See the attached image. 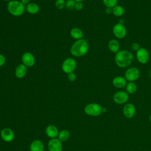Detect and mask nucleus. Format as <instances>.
<instances>
[{
  "mask_svg": "<svg viewBox=\"0 0 151 151\" xmlns=\"http://www.w3.org/2000/svg\"><path fill=\"white\" fill-rule=\"evenodd\" d=\"M113 33L118 39H122L126 37L127 30L123 24L117 23L115 24L113 28Z\"/></svg>",
  "mask_w": 151,
  "mask_h": 151,
  "instance_id": "7",
  "label": "nucleus"
},
{
  "mask_svg": "<svg viewBox=\"0 0 151 151\" xmlns=\"http://www.w3.org/2000/svg\"><path fill=\"white\" fill-rule=\"evenodd\" d=\"M55 6L58 9H62L65 8V0H56L55 2Z\"/></svg>",
  "mask_w": 151,
  "mask_h": 151,
  "instance_id": "26",
  "label": "nucleus"
},
{
  "mask_svg": "<svg viewBox=\"0 0 151 151\" xmlns=\"http://www.w3.org/2000/svg\"><path fill=\"white\" fill-rule=\"evenodd\" d=\"M58 138L51 139L48 143V149L49 151H62L63 145Z\"/></svg>",
  "mask_w": 151,
  "mask_h": 151,
  "instance_id": "11",
  "label": "nucleus"
},
{
  "mask_svg": "<svg viewBox=\"0 0 151 151\" xmlns=\"http://www.w3.org/2000/svg\"><path fill=\"white\" fill-rule=\"evenodd\" d=\"M140 76V70L137 67H130L127 68L124 74V77L127 81L133 82L137 80Z\"/></svg>",
  "mask_w": 151,
  "mask_h": 151,
  "instance_id": "6",
  "label": "nucleus"
},
{
  "mask_svg": "<svg viewBox=\"0 0 151 151\" xmlns=\"http://www.w3.org/2000/svg\"><path fill=\"white\" fill-rule=\"evenodd\" d=\"M131 48H132V49L133 50L137 51L138 50L140 49V45H139V43H137V42H134V43H133V44H132Z\"/></svg>",
  "mask_w": 151,
  "mask_h": 151,
  "instance_id": "29",
  "label": "nucleus"
},
{
  "mask_svg": "<svg viewBox=\"0 0 151 151\" xmlns=\"http://www.w3.org/2000/svg\"><path fill=\"white\" fill-rule=\"evenodd\" d=\"M76 1L74 0H67L65 1V8H66L67 9L72 10L74 9L75 5H76Z\"/></svg>",
  "mask_w": 151,
  "mask_h": 151,
  "instance_id": "25",
  "label": "nucleus"
},
{
  "mask_svg": "<svg viewBox=\"0 0 151 151\" xmlns=\"http://www.w3.org/2000/svg\"><path fill=\"white\" fill-rule=\"evenodd\" d=\"M76 2H83V1H85V0H74Z\"/></svg>",
  "mask_w": 151,
  "mask_h": 151,
  "instance_id": "34",
  "label": "nucleus"
},
{
  "mask_svg": "<svg viewBox=\"0 0 151 151\" xmlns=\"http://www.w3.org/2000/svg\"><path fill=\"white\" fill-rule=\"evenodd\" d=\"M70 137V133L67 130L64 129L59 132L58 135V139L61 142H65Z\"/></svg>",
  "mask_w": 151,
  "mask_h": 151,
  "instance_id": "22",
  "label": "nucleus"
},
{
  "mask_svg": "<svg viewBox=\"0 0 151 151\" xmlns=\"http://www.w3.org/2000/svg\"><path fill=\"white\" fill-rule=\"evenodd\" d=\"M7 10L10 14L14 17L22 15L25 11V6L21 1L12 0L7 4Z\"/></svg>",
  "mask_w": 151,
  "mask_h": 151,
  "instance_id": "3",
  "label": "nucleus"
},
{
  "mask_svg": "<svg viewBox=\"0 0 151 151\" xmlns=\"http://www.w3.org/2000/svg\"><path fill=\"white\" fill-rule=\"evenodd\" d=\"M83 8V4L81 2H76L74 9L77 11H81Z\"/></svg>",
  "mask_w": 151,
  "mask_h": 151,
  "instance_id": "28",
  "label": "nucleus"
},
{
  "mask_svg": "<svg viewBox=\"0 0 151 151\" xmlns=\"http://www.w3.org/2000/svg\"><path fill=\"white\" fill-rule=\"evenodd\" d=\"M106 111H107L106 108H105V107L103 108V109H102V113H105Z\"/></svg>",
  "mask_w": 151,
  "mask_h": 151,
  "instance_id": "33",
  "label": "nucleus"
},
{
  "mask_svg": "<svg viewBox=\"0 0 151 151\" xmlns=\"http://www.w3.org/2000/svg\"><path fill=\"white\" fill-rule=\"evenodd\" d=\"M25 10L28 14L34 15L39 12L40 6L36 3L30 2L27 5L25 6Z\"/></svg>",
  "mask_w": 151,
  "mask_h": 151,
  "instance_id": "18",
  "label": "nucleus"
},
{
  "mask_svg": "<svg viewBox=\"0 0 151 151\" xmlns=\"http://www.w3.org/2000/svg\"><path fill=\"white\" fill-rule=\"evenodd\" d=\"M21 60L22 64H24L27 67H31L35 63V57L30 52H24L21 57Z\"/></svg>",
  "mask_w": 151,
  "mask_h": 151,
  "instance_id": "10",
  "label": "nucleus"
},
{
  "mask_svg": "<svg viewBox=\"0 0 151 151\" xmlns=\"http://www.w3.org/2000/svg\"><path fill=\"white\" fill-rule=\"evenodd\" d=\"M70 36L73 39L76 40L82 39L84 35L83 31L80 28L77 27H74L72 28L70 31Z\"/></svg>",
  "mask_w": 151,
  "mask_h": 151,
  "instance_id": "19",
  "label": "nucleus"
},
{
  "mask_svg": "<svg viewBox=\"0 0 151 151\" xmlns=\"http://www.w3.org/2000/svg\"><path fill=\"white\" fill-rule=\"evenodd\" d=\"M105 12L107 14H110L112 13V8H108V7H106V9H105Z\"/></svg>",
  "mask_w": 151,
  "mask_h": 151,
  "instance_id": "31",
  "label": "nucleus"
},
{
  "mask_svg": "<svg viewBox=\"0 0 151 151\" xmlns=\"http://www.w3.org/2000/svg\"><path fill=\"white\" fill-rule=\"evenodd\" d=\"M2 1H8V2H9V1H12V0H2Z\"/></svg>",
  "mask_w": 151,
  "mask_h": 151,
  "instance_id": "36",
  "label": "nucleus"
},
{
  "mask_svg": "<svg viewBox=\"0 0 151 151\" xmlns=\"http://www.w3.org/2000/svg\"><path fill=\"white\" fill-rule=\"evenodd\" d=\"M76 61L73 58H67L64 60L61 65L62 70L66 74L74 71L76 68Z\"/></svg>",
  "mask_w": 151,
  "mask_h": 151,
  "instance_id": "5",
  "label": "nucleus"
},
{
  "mask_svg": "<svg viewBox=\"0 0 151 151\" xmlns=\"http://www.w3.org/2000/svg\"><path fill=\"white\" fill-rule=\"evenodd\" d=\"M0 135L1 139L6 142H10L12 141L15 137V134L13 130L8 127L4 128L1 131Z\"/></svg>",
  "mask_w": 151,
  "mask_h": 151,
  "instance_id": "12",
  "label": "nucleus"
},
{
  "mask_svg": "<svg viewBox=\"0 0 151 151\" xmlns=\"http://www.w3.org/2000/svg\"><path fill=\"white\" fill-rule=\"evenodd\" d=\"M112 84L115 87L122 88L126 87L127 84V80L124 77L117 76L113 79Z\"/></svg>",
  "mask_w": 151,
  "mask_h": 151,
  "instance_id": "15",
  "label": "nucleus"
},
{
  "mask_svg": "<svg viewBox=\"0 0 151 151\" xmlns=\"http://www.w3.org/2000/svg\"><path fill=\"white\" fill-rule=\"evenodd\" d=\"M126 90L128 94H133L137 90V86L133 82H129L126 86Z\"/></svg>",
  "mask_w": 151,
  "mask_h": 151,
  "instance_id": "23",
  "label": "nucleus"
},
{
  "mask_svg": "<svg viewBox=\"0 0 151 151\" xmlns=\"http://www.w3.org/2000/svg\"><path fill=\"white\" fill-rule=\"evenodd\" d=\"M149 75L151 77V69H150L149 71Z\"/></svg>",
  "mask_w": 151,
  "mask_h": 151,
  "instance_id": "35",
  "label": "nucleus"
},
{
  "mask_svg": "<svg viewBox=\"0 0 151 151\" xmlns=\"http://www.w3.org/2000/svg\"><path fill=\"white\" fill-rule=\"evenodd\" d=\"M42 1H48V0H42Z\"/></svg>",
  "mask_w": 151,
  "mask_h": 151,
  "instance_id": "38",
  "label": "nucleus"
},
{
  "mask_svg": "<svg viewBox=\"0 0 151 151\" xmlns=\"http://www.w3.org/2000/svg\"><path fill=\"white\" fill-rule=\"evenodd\" d=\"M117 2L118 0H103V3L106 7L111 8L117 5Z\"/></svg>",
  "mask_w": 151,
  "mask_h": 151,
  "instance_id": "24",
  "label": "nucleus"
},
{
  "mask_svg": "<svg viewBox=\"0 0 151 151\" xmlns=\"http://www.w3.org/2000/svg\"><path fill=\"white\" fill-rule=\"evenodd\" d=\"M30 1L31 0H21V2L25 6L27 5L28 4L30 3Z\"/></svg>",
  "mask_w": 151,
  "mask_h": 151,
  "instance_id": "32",
  "label": "nucleus"
},
{
  "mask_svg": "<svg viewBox=\"0 0 151 151\" xmlns=\"http://www.w3.org/2000/svg\"><path fill=\"white\" fill-rule=\"evenodd\" d=\"M6 62V58L5 56L1 54H0V67L3 66Z\"/></svg>",
  "mask_w": 151,
  "mask_h": 151,
  "instance_id": "30",
  "label": "nucleus"
},
{
  "mask_svg": "<svg viewBox=\"0 0 151 151\" xmlns=\"http://www.w3.org/2000/svg\"><path fill=\"white\" fill-rule=\"evenodd\" d=\"M129 97V94L126 91H119L113 95V99L116 104H123L128 101Z\"/></svg>",
  "mask_w": 151,
  "mask_h": 151,
  "instance_id": "8",
  "label": "nucleus"
},
{
  "mask_svg": "<svg viewBox=\"0 0 151 151\" xmlns=\"http://www.w3.org/2000/svg\"><path fill=\"white\" fill-rule=\"evenodd\" d=\"M136 58L140 63L146 64L149 60V53L146 48L140 47V49L136 51Z\"/></svg>",
  "mask_w": 151,
  "mask_h": 151,
  "instance_id": "9",
  "label": "nucleus"
},
{
  "mask_svg": "<svg viewBox=\"0 0 151 151\" xmlns=\"http://www.w3.org/2000/svg\"><path fill=\"white\" fill-rule=\"evenodd\" d=\"M45 133L48 137L54 139L58 137L59 131L56 126L54 125H49L46 127Z\"/></svg>",
  "mask_w": 151,
  "mask_h": 151,
  "instance_id": "16",
  "label": "nucleus"
},
{
  "mask_svg": "<svg viewBox=\"0 0 151 151\" xmlns=\"http://www.w3.org/2000/svg\"><path fill=\"white\" fill-rule=\"evenodd\" d=\"M115 63L120 68H126L129 66L134 60L133 54L127 50H119L115 55Z\"/></svg>",
  "mask_w": 151,
  "mask_h": 151,
  "instance_id": "2",
  "label": "nucleus"
},
{
  "mask_svg": "<svg viewBox=\"0 0 151 151\" xmlns=\"http://www.w3.org/2000/svg\"><path fill=\"white\" fill-rule=\"evenodd\" d=\"M108 48L111 52L113 53H117L119 51L120 44L117 40L115 39H111L108 42Z\"/></svg>",
  "mask_w": 151,
  "mask_h": 151,
  "instance_id": "20",
  "label": "nucleus"
},
{
  "mask_svg": "<svg viewBox=\"0 0 151 151\" xmlns=\"http://www.w3.org/2000/svg\"><path fill=\"white\" fill-rule=\"evenodd\" d=\"M29 149L30 151H44V146L41 140H34L31 142Z\"/></svg>",
  "mask_w": 151,
  "mask_h": 151,
  "instance_id": "17",
  "label": "nucleus"
},
{
  "mask_svg": "<svg viewBox=\"0 0 151 151\" xmlns=\"http://www.w3.org/2000/svg\"><path fill=\"white\" fill-rule=\"evenodd\" d=\"M67 78L70 81H74L76 80L77 76L76 74L74 72H73L67 74Z\"/></svg>",
  "mask_w": 151,
  "mask_h": 151,
  "instance_id": "27",
  "label": "nucleus"
},
{
  "mask_svg": "<svg viewBox=\"0 0 151 151\" xmlns=\"http://www.w3.org/2000/svg\"><path fill=\"white\" fill-rule=\"evenodd\" d=\"M149 120H150V122L151 123V115L149 116Z\"/></svg>",
  "mask_w": 151,
  "mask_h": 151,
  "instance_id": "37",
  "label": "nucleus"
},
{
  "mask_svg": "<svg viewBox=\"0 0 151 151\" xmlns=\"http://www.w3.org/2000/svg\"><path fill=\"white\" fill-rule=\"evenodd\" d=\"M27 73V67L23 64H18L15 70V76L17 78L20 79L24 77Z\"/></svg>",
  "mask_w": 151,
  "mask_h": 151,
  "instance_id": "14",
  "label": "nucleus"
},
{
  "mask_svg": "<svg viewBox=\"0 0 151 151\" xmlns=\"http://www.w3.org/2000/svg\"><path fill=\"white\" fill-rule=\"evenodd\" d=\"M89 45L87 40L80 39L76 40L71 46L70 53L76 57L85 55L88 51Z\"/></svg>",
  "mask_w": 151,
  "mask_h": 151,
  "instance_id": "1",
  "label": "nucleus"
},
{
  "mask_svg": "<svg viewBox=\"0 0 151 151\" xmlns=\"http://www.w3.org/2000/svg\"><path fill=\"white\" fill-rule=\"evenodd\" d=\"M103 107L97 103H90L84 107V112L90 116H98L102 113Z\"/></svg>",
  "mask_w": 151,
  "mask_h": 151,
  "instance_id": "4",
  "label": "nucleus"
},
{
  "mask_svg": "<svg viewBox=\"0 0 151 151\" xmlns=\"http://www.w3.org/2000/svg\"><path fill=\"white\" fill-rule=\"evenodd\" d=\"M123 113L126 118H132L136 113V107L132 103L126 104L123 107Z\"/></svg>",
  "mask_w": 151,
  "mask_h": 151,
  "instance_id": "13",
  "label": "nucleus"
},
{
  "mask_svg": "<svg viewBox=\"0 0 151 151\" xmlns=\"http://www.w3.org/2000/svg\"><path fill=\"white\" fill-rule=\"evenodd\" d=\"M124 13V9L121 5H116L112 8V14L116 17H121Z\"/></svg>",
  "mask_w": 151,
  "mask_h": 151,
  "instance_id": "21",
  "label": "nucleus"
}]
</instances>
